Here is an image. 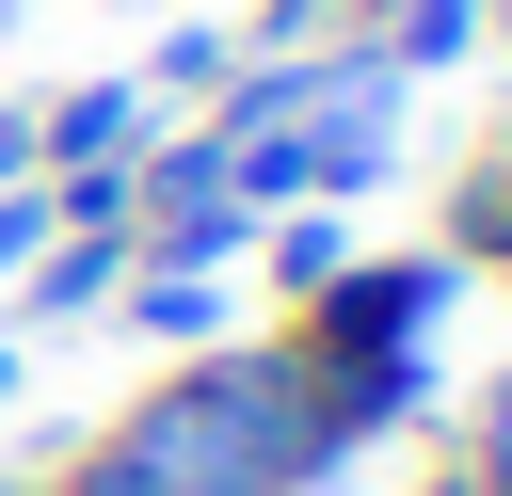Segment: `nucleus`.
<instances>
[{"label":"nucleus","instance_id":"nucleus-3","mask_svg":"<svg viewBox=\"0 0 512 496\" xmlns=\"http://www.w3.org/2000/svg\"><path fill=\"white\" fill-rule=\"evenodd\" d=\"M144 336H176V352L224 336V288H208V272H160V288H144Z\"/></svg>","mask_w":512,"mask_h":496},{"label":"nucleus","instance_id":"nucleus-4","mask_svg":"<svg viewBox=\"0 0 512 496\" xmlns=\"http://www.w3.org/2000/svg\"><path fill=\"white\" fill-rule=\"evenodd\" d=\"M464 48V0H400V64H448Z\"/></svg>","mask_w":512,"mask_h":496},{"label":"nucleus","instance_id":"nucleus-1","mask_svg":"<svg viewBox=\"0 0 512 496\" xmlns=\"http://www.w3.org/2000/svg\"><path fill=\"white\" fill-rule=\"evenodd\" d=\"M128 208H144V240H160V256H224V240L256 224V208L224 192V144H176V160H160Z\"/></svg>","mask_w":512,"mask_h":496},{"label":"nucleus","instance_id":"nucleus-5","mask_svg":"<svg viewBox=\"0 0 512 496\" xmlns=\"http://www.w3.org/2000/svg\"><path fill=\"white\" fill-rule=\"evenodd\" d=\"M0 384H16V352H0Z\"/></svg>","mask_w":512,"mask_h":496},{"label":"nucleus","instance_id":"nucleus-2","mask_svg":"<svg viewBox=\"0 0 512 496\" xmlns=\"http://www.w3.org/2000/svg\"><path fill=\"white\" fill-rule=\"evenodd\" d=\"M32 144H64V160H80V176H112V160H128V144H144V96H128V80H96V96H64V112H48V128H32Z\"/></svg>","mask_w":512,"mask_h":496},{"label":"nucleus","instance_id":"nucleus-6","mask_svg":"<svg viewBox=\"0 0 512 496\" xmlns=\"http://www.w3.org/2000/svg\"><path fill=\"white\" fill-rule=\"evenodd\" d=\"M288 16H304V0H288Z\"/></svg>","mask_w":512,"mask_h":496}]
</instances>
